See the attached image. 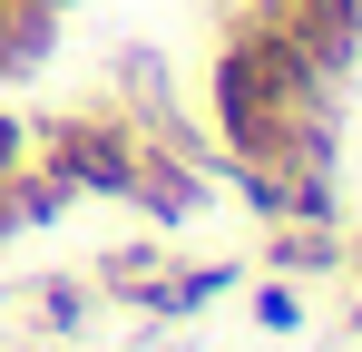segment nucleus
Here are the masks:
<instances>
[{"instance_id":"f257e3e1","label":"nucleus","mask_w":362,"mask_h":352,"mask_svg":"<svg viewBox=\"0 0 362 352\" xmlns=\"http://www.w3.org/2000/svg\"><path fill=\"white\" fill-rule=\"evenodd\" d=\"M40 147H49V176H59V186H108V196H127V186H137V147H127L118 127L69 117V127H49Z\"/></svg>"},{"instance_id":"f03ea898","label":"nucleus","mask_w":362,"mask_h":352,"mask_svg":"<svg viewBox=\"0 0 362 352\" xmlns=\"http://www.w3.org/2000/svg\"><path fill=\"white\" fill-rule=\"evenodd\" d=\"M40 10H69V0H40Z\"/></svg>"}]
</instances>
